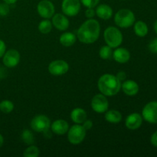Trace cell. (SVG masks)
<instances>
[{
  "instance_id": "1",
  "label": "cell",
  "mask_w": 157,
  "mask_h": 157,
  "mask_svg": "<svg viewBox=\"0 0 157 157\" xmlns=\"http://www.w3.org/2000/svg\"><path fill=\"white\" fill-rule=\"evenodd\" d=\"M101 33V25L98 21L88 18L84 21L77 32V37L81 43L93 44L98 39Z\"/></svg>"
},
{
  "instance_id": "2",
  "label": "cell",
  "mask_w": 157,
  "mask_h": 157,
  "mask_svg": "<svg viewBox=\"0 0 157 157\" xmlns=\"http://www.w3.org/2000/svg\"><path fill=\"white\" fill-rule=\"evenodd\" d=\"M98 87L101 94L105 96L112 97L120 92L121 89V81L115 75L105 74L98 80Z\"/></svg>"
},
{
  "instance_id": "3",
  "label": "cell",
  "mask_w": 157,
  "mask_h": 157,
  "mask_svg": "<svg viewBox=\"0 0 157 157\" xmlns=\"http://www.w3.org/2000/svg\"><path fill=\"white\" fill-rule=\"evenodd\" d=\"M115 24L121 29H127L134 24L135 15L131 10L127 9H120L114 16Z\"/></svg>"
},
{
  "instance_id": "4",
  "label": "cell",
  "mask_w": 157,
  "mask_h": 157,
  "mask_svg": "<svg viewBox=\"0 0 157 157\" xmlns=\"http://www.w3.org/2000/svg\"><path fill=\"white\" fill-rule=\"evenodd\" d=\"M106 44L112 48H118L123 42V35L121 31L114 26L107 28L104 32Z\"/></svg>"
},
{
  "instance_id": "5",
  "label": "cell",
  "mask_w": 157,
  "mask_h": 157,
  "mask_svg": "<svg viewBox=\"0 0 157 157\" xmlns=\"http://www.w3.org/2000/svg\"><path fill=\"white\" fill-rule=\"evenodd\" d=\"M86 136V130L81 124L72 126L67 131V139L71 144L78 145L84 141Z\"/></svg>"
},
{
  "instance_id": "6",
  "label": "cell",
  "mask_w": 157,
  "mask_h": 157,
  "mask_svg": "<svg viewBox=\"0 0 157 157\" xmlns=\"http://www.w3.org/2000/svg\"><path fill=\"white\" fill-rule=\"evenodd\" d=\"M31 127L38 133H44L51 127V121L47 116L39 114L35 116L31 121Z\"/></svg>"
},
{
  "instance_id": "7",
  "label": "cell",
  "mask_w": 157,
  "mask_h": 157,
  "mask_svg": "<svg viewBox=\"0 0 157 157\" xmlns=\"http://www.w3.org/2000/svg\"><path fill=\"white\" fill-rule=\"evenodd\" d=\"M142 117L150 124H157V101H151L144 106Z\"/></svg>"
},
{
  "instance_id": "8",
  "label": "cell",
  "mask_w": 157,
  "mask_h": 157,
  "mask_svg": "<svg viewBox=\"0 0 157 157\" xmlns=\"http://www.w3.org/2000/svg\"><path fill=\"white\" fill-rule=\"evenodd\" d=\"M81 4L80 0H63L61 4L63 13L67 16H75L81 10Z\"/></svg>"
},
{
  "instance_id": "9",
  "label": "cell",
  "mask_w": 157,
  "mask_h": 157,
  "mask_svg": "<svg viewBox=\"0 0 157 157\" xmlns=\"http://www.w3.org/2000/svg\"><path fill=\"white\" fill-rule=\"evenodd\" d=\"M91 107L96 113H103L108 110L109 102L105 95L98 94L94 96L91 101Z\"/></svg>"
},
{
  "instance_id": "10",
  "label": "cell",
  "mask_w": 157,
  "mask_h": 157,
  "mask_svg": "<svg viewBox=\"0 0 157 157\" xmlns=\"http://www.w3.org/2000/svg\"><path fill=\"white\" fill-rule=\"evenodd\" d=\"M37 10L39 15L42 18L48 19L52 18L55 12V6L49 0H41L37 6Z\"/></svg>"
},
{
  "instance_id": "11",
  "label": "cell",
  "mask_w": 157,
  "mask_h": 157,
  "mask_svg": "<svg viewBox=\"0 0 157 157\" xmlns=\"http://www.w3.org/2000/svg\"><path fill=\"white\" fill-rule=\"evenodd\" d=\"M69 70V65L64 60H55L48 65V71L55 76L65 75Z\"/></svg>"
},
{
  "instance_id": "12",
  "label": "cell",
  "mask_w": 157,
  "mask_h": 157,
  "mask_svg": "<svg viewBox=\"0 0 157 157\" xmlns=\"http://www.w3.org/2000/svg\"><path fill=\"white\" fill-rule=\"evenodd\" d=\"M2 62L7 67H15L20 61V54L15 49H10L6 52L2 57Z\"/></svg>"
},
{
  "instance_id": "13",
  "label": "cell",
  "mask_w": 157,
  "mask_h": 157,
  "mask_svg": "<svg viewBox=\"0 0 157 157\" xmlns=\"http://www.w3.org/2000/svg\"><path fill=\"white\" fill-rule=\"evenodd\" d=\"M143 124V117L138 113H132L126 118L125 125L129 130H137Z\"/></svg>"
},
{
  "instance_id": "14",
  "label": "cell",
  "mask_w": 157,
  "mask_h": 157,
  "mask_svg": "<svg viewBox=\"0 0 157 157\" xmlns=\"http://www.w3.org/2000/svg\"><path fill=\"white\" fill-rule=\"evenodd\" d=\"M50 129L52 133H54L55 134L61 136V135H64L67 133L69 130V125L64 120L58 119L54 121L51 124Z\"/></svg>"
},
{
  "instance_id": "15",
  "label": "cell",
  "mask_w": 157,
  "mask_h": 157,
  "mask_svg": "<svg viewBox=\"0 0 157 157\" xmlns=\"http://www.w3.org/2000/svg\"><path fill=\"white\" fill-rule=\"evenodd\" d=\"M52 25L59 31H65L69 27V20L65 15L57 13L52 16Z\"/></svg>"
},
{
  "instance_id": "16",
  "label": "cell",
  "mask_w": 157,
  "mask_h": 157,
  "mask_svg": "<svg viewBox=\"0 0 157 157\" xmlns=\"http://www.w3.org/2000/svg\"><path fill=\"white\" fill-rule=\"evenodd\" d=\"M121 88H122L123 91L125 94L130 97L137 94L140 90L138 84L133 80H127V81H124L121 84Z\"/></svg>"
},
{
  "instance_id": "17",
  "label": "cell",
  "mask_w": 157,
  "mask_h": 157,
  "mask_svg": "<svg viewBox=\"0 0 157 157\" xmlns=\"http://www.w3.org/2000/svg\"><path fill=\"white\" fill-rule=\"evenodd\" d=\"M112 58L117 62L124 64L130 60V53L127 49L124 48H116L114 52H113V57Z\"/></svg>"
},
{
  "instance_id": "18",
  "label": "cell",
  "mask_w": 157,
  "mask_h": 157,
  "mask_svg": "<svg viewBox=\"0 0 157 157\" xmlns=\"http://www.w3.org/2000/svg\"><path fill=\"white\" fill-rule=\"evenodd\" d=\"M95 12L100 18L104 20H107L113 16V9L107 4H101L97 6Z\"/></svg>"
},
{
  "instance_id": "19",
  "label": "cell",
  "mask_w": 157,
  "mask_h": 157,
  "mask_svg": "<svg viewBox=\"0 0 157 157\" xmlns=\"http://www.w3.org/2000/svg\"><path fill=\"white\" fill-rule=\"evenodd\" d=\"M87 115L85 110L80 107L75 108L71 113V119L77 124H81L87 120Z\"/></svg>"
},
{
  "instance_id": "20",
  "label": "cell",
  "mask_w": 157,
  "mask_h": 157,
  "mask_svg": "<svg viewBox=\"0 0 157 157\" xmlns=\"http://www.w3.org/2000/svg\"><path fill=\"white\" fill-rule=\"evenodd\" d=\"M77 37L71 32H65L60 36V43L64 47H71L76 42Z\"/></svg>"
},
{
  "instance_id": "21",
  "label": "cell",
  "mask_w": 157,
  "mask_h": 157,
  "mask_svg": "<svg viewBox=\"0 0 157 157\" xmlns=\"http://www.w3.org/2000/svg\"><path fill=\"white\" fill-rule=\"evenodd\" d=\"M105 120L111 124H118L122 120L121 113L116 110H110L105 113Z\"/></svg>"
},
{
  "instance_id": "22",
  "label": "cell",
  "mask_w": 157,
  "mask_h": 157,
  "mask_svg": "<svg viewBox=\"0 0 157 157\" xmlns=\"http://www.w3.org/2000/svg\"><path fill=\"white\" fill-rule=\"evenodd\" d=\"M133 29L135 34L139 37H145L149 32L148 26L143 21H137L136 22H134Z\"/></svg>"
},
{
  "instance_id": "23",
  "label": "cell",
  "mask_w": 157,
  "mask_h": 157,
  "mask_svg": "<svg viewBox=\"0 0 157 157\" xmlns=\"http://www.w3.org/2000/svg\"><path fill=\"white\" fill-rule=\"evenodd\" d=\"M21 139L25 144H28V145H32L35 143L33 133L29 130H25L21 132Z\"/></svg>"
},
{
  "instance_id": "24",
  "label": "cell",
  "mask_w": 157,
  "mask_h": 157,
  "mask_svg": "<svg viewBox=\"0 0 157 157\" xmlns=\"http://www.w3.org/2000/svg\"><path fill=\"white\" fill-rule=\"evenodd\" d=\"M99 55L101 59L104 60H109L113 57V51L112 48L110 46L104 45L101 48L99 51Z\"/></svg>"
},
{
  "instance_id": "25",
  "label": "cell",
  "mask_w": 157,
  "mask_h": 157,
  "mask_svg": "<svg viewBox=\"0 0 157 157\" xmlns=\"http://www.w3.org/2000/svg\"><path fill=\"white\" fill-rule=\"evenodd\" d=\"M52 23L48 19H44L43 21H40L38 25V30L42 34H48L52 29Z\"/></svg>"
},
{
  "instance_id": "26",
  "label": "cell",
  "mask_w": 157,
  "mask_h": 157,
  "mask_svg": "<svg viewBox=\"0 0 157 157\" xmlns=\"http://www.w3.org/2000/svg\"><path fill=\"white\" fill-rule=\"evenodd\" d=\"M14 110V104L9 100H4L0 102V110L4 113H9Z\"/></svg>"
},
{
  "instance_id": "27",
  "label": "cell",
  "mask_w": 157,
  "mask_h": 157,
  "mask_svg": "<svg viewBox=\"0 0 157 157\" xmlns=\"http://www.w3.org/2000/svg\"><path fill=\"white\" fill-rule=\"evenodd\" d=\"M39 154V149L36 146H34L33 144L26 148L23 153V156L25 157H38Z\"/></svg>"
},
{
  "instance_id": "28",
  "label": "cell",
  "mask_w": 157,
  "mask_h": 157,
  "mask_svg": "<svg viewBox=\"0 0 157 157\" xmlns=\"http://www.w3.org/2000/svg\"><path fill=\"white\" fill-rule=\"evenodd\" d=\"M81 4L86 8H95L100 2V0H80Z\"/></svg>"
},
{
  "instance_id": "29",
  "label": "cell",
  "mask_w": 157,
  "mask_h": 157,
  "mask_svg": "<svg viewBox=\"0 0 157 157\" xmlns=\"http://www.w3.org/2000/svg\"><path fill=\"white\" fill-rule=\"evenodd\" d=\"M9 5L6 2L0 3V16L5 17L9 13Z\"/></svg>"
},
{
  "instance_id": "30",
  "label": "cell",
  "mask_w": 157,
  "mask_h": 157,
  "mask_svg": "<svg viewBox=\"0 0 157 157\" xmlns=\"http://www.w3.org/2000/svg\"><path fill=\"white\" fill-rule=\"evenodd\" d=\"M149 50L153 54H157V38L152 40L149 44Z\"/></svg>"
},
{
  "instance_id": "31",
  "label": "cell",
  "mask_w": 157,
  "mask_h": 157,
  "mask_svg": "<svg viewBox=\"0 0 157 157\" xmlns=\"http://www.w3.org/2000/svg\"><path fill=\"white\" fill-rule=\"evenodd\" d=\"M95 14H96V12L93 8H87V10L85 11V15L87 18H93Z\"/></svg>"
},
{
  "instance_id": "32",
  "label": "cell",
  "mask_w": 157,
  "mask_h": 157,
  "mask_svg": "<svg viewBox=\"0 0 157 157\" xmlns=\"http://www.w3.org/2000/svg\"><path fill=\"white\" fill-rule=\"evenodd\" d=\"M6 45L4 41L2 39H0V58H2L4 54L6 53Z\"/></svg>"
},
{
  "instance_id": "33",
  "label": "cell",
  "mask_w": 157,
  "mask_h": 157,
  "mask_svg": "<svg viewBox=\"0 0 157 157\" xmlns=\"http://www.w3.org/2000/svg\"><path fill=\"white\" fill-rule=\"evenodd\" d=\"M82 126L84 127V128L86 130H90V129L92 128V127H93V122H92L90 120H86V121L83 123Z\"/></svg>"
},
{
  "instance_id": "34",
  "label": "cell",
  "mask_w": 157,
  "mask_h": 157,
  "mask_svg": "<svg viewBox=\"0 0 157 157\" xmlns=\"http://www.w3.org/2000/svg\"><path fill=\"white\" fill-rule=\"evenodd\" d=\"M150 142H151V144L153 147H157V131L153 133L151 138H150Z\"/></svg>"
},
{
  "instance_id": "35",
  "label": "cell",
  "mask_w": 157,
  "mask_h": 157,
  "mask_svg": "<svg viewBox=\"0 0 157 157\" xmlns=\"http://www.w3.org/2000/svg\"><path fill=\"white\" fill-rule=\"evenodd\" d=\"M116 76L121 81H124V80L126 79V78H127V75H126V73L124 71H122L118 72L117 75Z\"/></svg>"
},
{
  "instance_id": "36",
  "label": "cell",
  "mask_w": 157,
  "mask_h": 157,
  "mask_svg": "<svg viewBox=\"0 0 157 157\" xmlns=\"http://www.w3.org/2000/svg\"><path fill=\"white\" fill-rule=\"evenodd\" d=\"M43 133H44V136H45L47 139H49V138L52 137V132L50 131V129H49V130H46V131L44 132Z\"/></svg>"
},
{
  "instance_id": "37",
  "label": "cell",
  "mask_w": 157,
  "mask_h": 157,
  "mask_svg": "<svg viewBox=\"0 0 157 157\" xmlns=\"http://www.w3.org/2000/svg\"><path fill=\"white\" fill-rule=\"evenodd\" d=\"M18 0H3V2L9 5H12V4H15Z\"/></svg>"
},
{
  "instance_id": "38",
  "label": "cell",
  "mask_w": 157,
  "mask_h": 157,
  "mask_svg": "<svg viewBox=\"0 0 157 157\" xmlns=\"http://www.w3.org/2000/svg\"><path fill=\"white\" fill-rule=\"evenodd\" d=\"M3 143H4V138H3L2 135L1 133H0V148H1V147H2Z\"/></svg>"
},
{
  "instance_id": "39",
  "label": "cell",
  "mask_w": 157,
  "mask_h": 157,
  "mask_svg": "<svg viewBox=\"0 0 157 157\" xmlns=\"http://www.w3.org/2000/svg\"><path fill=\"white\" fill-rule=\"evenodd\" d=\"M154 31H155V32L157 34V20L155 21V23H154Z\"/></svg>"
},
{
  "instance_id": "40",
  "label": "cell",
  "mask_w": 157,
  "mask_h": 157,
  "mask_svg": "<svg viewBox=\"0 0 157 157\" xmlns=\"http://www.w3.org/2000/svg\"><path fill=\"white\" fill-rule=\"evenodd\" d=\"M0 69H1V65H0Z\"/></svg>"
}]
</instances>
